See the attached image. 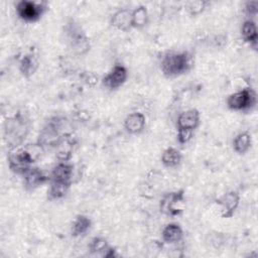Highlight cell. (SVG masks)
<instances>
[{"instance_id":"obj_20","label":"cell","mask_w":258,"mask_h":258,"mask_svg":"<svg viewBox=\"0 0 258 258\" xmlns=\"http://www.w3.org/2000/svg\"><path fill=\"white\" fill-rule=\"evenodd\" d=\"M183 237V231L179 224L169 223L161 231V238L163 242L167 244H173L179 242Z\"/></svg>"},{"instance_id":"obj_13","label":"cell","mask_w":258,"mask_h":258,"mask_svg":"<svg viewBox=\"0 0 258 258\" xmlns=\"http://www.w3.org/2000/svg\"><path fill=\"white\" fill-rule=\"evenodd\" d=\"M110 24L120 31H128L132 28V9L120 8L110 18Z\"/></svg>"},{"instance_id":"obj_21","label":"cell","mask_w":258,"mask_h":258,"mask_svg":"<svg viewBox=\"0 0 258 258\" xmlns=\"http://www.w3.org/2000/svg\"><path fill=\"white\" fill-rule=\"evenodd\" d=\"M233 150L238 154H245L252 146V136L249 132L238 133L232 141Z\"/></svg>"},{"instance_id":"obj_15","label":"cell","mask_w":258,"mask_h":258,"mask_svg":"<svg viewBox=\"0 0 258 258\" xmlns=\"http://www.w3.org/2000/svg\"><path fill=\"white\" fill-rule=\"evenodd\" d=\"M74 175V165L70 161H58L51 169L49 180L72 182Z\"/></svg>"},{"instance_id":"obj_16","label":"cell","mask_w":258,"mask_h":258,"mask_svg":"<svg viewBox=\"0 0 258 258\" xmlns=\"http://www.w3.org/2000/svg\"><path fill=\"white\" fill-rule=\"evenodd\" d=\"M146 125V118L141 112H132L124 119V128L129 134L141 133Z\"/></svg>"},{"instance_id":"obj_28","label":"cell","mask_w":258,"mask_h":258,"mask_svg":"<svg viewBox=\"0 0 258 258\" xmlns=\"http://www.w3.org/2000/svg\"><path fill=\"white\" fill-rule=\"evenodd\" d=\"M245 12L250 19H253L258 13V2L257 1H247L245 3Z\"/></svg>"},{"instance_id":"obj_25","label":"cell","mask_w":258,"mask_h":258,"mask_svg":"<svg viewBox=\"0 0 258 258\" xmlns=\"http://www.w3.org/2000/svg\"><path fill=\"white\" fill-rule=\"evenodd\" d=\"M110 245L108 244L107 240L103 237H94L89 245H88V248H89V251L91 253H105V251L108 249Z\"/></svg>"},{"instance_id":"obj_12","label":"cell","mask_w":258,"mask_h":258,"mask_svg":"<svg viewBox=\"0 0 258 258\" xmlns=\"http://www.w3.org/2000/svg\"><path fill=\"white\" fill-rule=\"evenodd\" d=\"M23 185L27 190H34L37 187L43 185L49 181V176H47L40 168L31 166L23 175Z\"/></svg>"},{"instance_id":"obj_7","label":"cell","mask_w":258,"mask_h":258,"mask_svg":"<svg viewBox=\"0 0 258 258\" xmlns=\"http://www.w3.org/2000/svg\"><path fill=\"white\" fill-rule=\"evenodd\" d=\"M60 129V120L57 117H54L47 121L45 125L39 132L37 143L45 150V149H54L56 144L61 138V134L59 133Z\"/></svg>"},{"instance_id":"obj_14","label":"cell","mask_w":258,"mask_h":258,"mask_svg":"<svg viewBox=\"0 0 258 258\" xmlns=\"http://www.w3.org/2000/svg\"><path fill=\"white\" fill-rule=\"evenodd\" d=\"M76 141L72 134H63L54 147L55 156L59 161H70L72 158Z\"/></svg>"},{"instance_id":"obj_2","label":"cell","mask_w":258,"mask_h":258,"mask_svg":"<svg viewBox=\"0 0 258 258\" xmlns=\"http://www.w3.org/2000/svg\"><path fill=\"white\" fill-rule=\"evenodd\" d=\"M30 127L29 119L20 112L5 120L3 137L9 149L22 145L29 133Z\"/></svg>"},{"instance_id":"obj_5","label":"cell","mask_w":258,"mask_h":258,"mask_svg":"<svg viewBox=\"0 0 258 258\" xmlns=\"http://www.w3.org/2000/svg\"><path fill=\"white\" fill-rule=\"evenodd\" d=\"M256 93L251 88H245L231 94L226 101L227 107L236 112H247L255 107Z\"/></svg>"},{"instance_id":"obj_27","label":"cell","mask_w":258,"mask_h":258,"mask_svg":"<svg viewBox=\"0 0 258 258\" xmlns=\"http://www.w3.org/2000/svg\"><path fill=\"white\" fill-rule=\"evenodd\" d=\"M195 131L190 130H176V140L179 144H186L192 138Z\"/></svg>"},{"instance_id":"obj_3","label":"cell","mask_w":258,"mask_h":258,"mask_svg":"<svg viewBox=\"0 0 258 258\" xmlns=\"http://www.w3.org/2000/svg\"><path fill=\"white\" fill-rule=\"evenodd\" d=\"M190 68L191 55L187 51H166L160 58V70L167 78L183 75L187 73Z\"/></svg>"},{"instance_id":"obj_23","label":"cell","mask_w":258,"mask_h":258,"mask_svg":"<svg viewBox=\"0 0 258 258\" xmlns=\"http://www.w3.org/2000/svg\"><path fill=\"white\" fill-rule=\"evenodd\" d=\"M91 226H92V221L88 216L78 215L72 223V227H71L72 236L80 237L85 235L90 230Z\"/></svg>"},{"instance_id":"obj_4","label":"cell","mask_w":258,"mask_h":258,"mask_svg":"<svg viewBox=\"0 0 258 258\" xmlns=\"http://www.w3.org/2000/svg\"><path fill=\"white\" fill-rule=\"evenodd\" d=\"M64 32L70 48L74 53L78 55H83L90 50V38L87 36V34L78 23L73 20L67 23Z\"/></svg>"},{"instance_id":"obj_17","label":"cell","mask_w":258,"mask_h":258,"mask_svg":"<svg viewBox=\"0 0 258 258\" xmlns=\"http://www.w3.org/2000/svg\"><path fill=\"white\" fill-rule=\"evenodd\" d=\"M38 64L39 62L36 54H34L33 52L25 53L19 59V72L24 78H30L37 71Z\"/></svg>"},{"instance_id":"obj_8","label":"cell","mask_w":258,"mask_h":258,"mask_svg":"<svg viewBox=\"0 0 258 258\" xmlns=\"http://www.w3.org/2000/svg\"><path fill=\"white\" fill-rule=\"evenodd\" d=\"M185 204L184 191L182 189L170 191L163 196L159 203V210L162 214L175 217L181 214Z\"/></svg>"},{"instance_id":"obj_11","label":"cell","mask_w":258,"mask_h":258,"mask_svg":"<svg viewBox=\"0 0 258 258\" xmlns=\"http://www.w3.org/2000/svg\"><path fill=\"white\" fill-rule=\"evenodd\" d=\"M201 122L200 112L192 108L181 112L176 119V130L195 131Z\"/></svg>"},{"instance_id":"obj_6","label":"cell","mask_w":258,"mask_h":258,"mask_svg":"<svg viewBox=\"0 0 258 258\" xmlns=\"http://www.w3.org/2000/svg\"><path fill=\"white\" fill-rule=\"evenodd\" d=\"M46 8L44 2L32 0H20L15 4V12L17 16L25 22H35L39 20Z\"/></svg>"},{"instance_id":"obj_22","label":"cell","mask_w":258,"mask_h":258,"mask_svg":"<svg viewBox=\"0 0 258 258\" xmlns=\"http://www.w3.org/2000/svg\"><path fill=\"white\" fill-rule=\"evenodd\" d=\"M181 152L175 147H167L161 154V162L167 168H174L181 162Z\"/></svg>"},{"instance_id":"obj_19","label":"cell","mask_w":258,"mask_h":258,"mask_svg":"<svg viewBox=\"0 0 258 258\" xmlns=\"http://www.w3.org/2000/svg\"><path fill=\"white\" fill-rule=\"evenodd\" d=\"M47 188V199L50 201H57L67 196L70 190L72 182L49 180Z\"/></svg>"},{"instance_id":"obj_18","label":"cell","mask_w":258,"mask_h":258,"mask_svg":"<svg viewBox=\"0 0 258 258\" xmlns=\"http://www.w3.org/2000/svg\"><path fill=\"white\" fill-rule=\"evenodd\" d=\"M241 35L245 42L250 44V46L256 47L258 40V30L254 19L247 18L244 20L241 26Z\"/></svg>"},{"instance_id":"obj_10","label":"cell","mask_w":258,"mask_h":258,"mask_svg":"<svg viewBox=\"0 0 258 258\" xmlns=\"http://www.w3.org/2000/svg\"><path fill=\"white\" fill-rule=\"evenodd\" d=\"M216 203L221 209L223 218H232L239 207L240 195L236 190H229L218 198Z\"/></svg>"},{"instance_id":"obj_24","label":"cell","mask_w":258,"mask_h":258,"mask_svg":"<svg viewBox=\"0 0 258 258\" xmlns=\"http://www.w3.org/2000/svg\"><path fill=\"white\" fill-rule=\"evenodd\" d=\"M149 21L148 10L144 5L132 9V28H143Z\"/></svg>"},{"instance_id":"obj_26","label":"cell","mask_w":258,"mask_h":258,"mask_svg":"<svg viewBox=\"0 0 258 258\" xmlns=\"http://www.w3.org/2000/svg\"><path fill=\"white\" fill-rule=\"evenodd\" d=\"M207 5H208L207 1L198 0V1L187 2L185 7H186V10H187L189 15L198 16V15H200L201 13H203L205 11V9L207 8Z\"/></svg>"},{"instance_id":"obj_9","label":"cell","mask_w":258,"mask_h":258,"mask_svg":"<svg viewBox=\"0 0 258 258\" xmlns=\"http://www.w3.org/2000/svg\"><path fill=\"white\" fill-rule=\"evenodd\" d=\"M128 79V71L121 63H116L102 79V84L109 90H117L122 87Z\"/></svg>"},{"instance_id":"obj_1","label":"cell","mask_w":258,"mask_h":258,"mask_svg":"<svg viewBox=\"0 0 258 258\" xmlns=\"http://www.w3.org/2000/svg\"><path fill=\"white\" fill-rule=\"evenodd\" d=\"M44 149L36 142L28 146H18L10 148L7 154V162L10 170L15 174L23 175L40 156Z\"/></svg>"}]
</instances>
